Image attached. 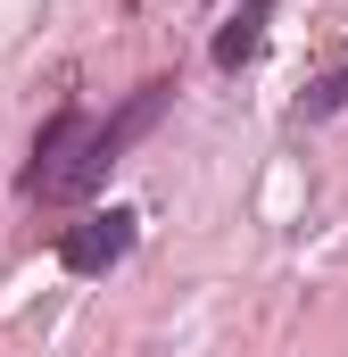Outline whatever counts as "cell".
<instances>
[{
	"instance_id": "cell-3",
	"label": "cell",
	"mask_w": 348,
	"mask_h": 357,
	"mask_svg": "<svg viewBox=\"0 0 348 357\" xmlns=\"http://www.w3.org/2000/svg\"><path fill=\"white\" fill-rule=\"evenodd\" d=\"M265 17H274V0H249V8H241V17H232L224 33H216V67H224V75L258 59V42H265Z\"/></svg>"
},
{
	"instance_id": "cell-2",
	"label": "cell",
	"mask_w": 348,
	"mask_h": 357,
	"mask_svg": "<svg viewBox=\"0 0 348 357\" xmlns=\"http://www.w3.org/2000/svg\"><path fill=\"white\" fill-rule=\"evenodd\" d=\"M125 250H133V208H100V216L58 233V266L67 274H108V266H125Z\"/></svg>"
},
{
	"instance_id": "cell-1",
	"label": "cell",
	"mask_w": 348,
	"mask_h": 357,
	"mask_svg": "<svg viewBox=\"0 0 348 357\" xmlns=\"http://www.w3.org/2000/svg\"><path fill=\"white\" fill-rule=\"evenodd\" d=\"M166 100H174V84H141L116 116H108V125H100V116H84V108H58V116L33 133V167L17 175V191H25V199H50V208H58V199L100 191V183H108V167H116V158H125V150L158 125V108H166Z\"/></svg>"
},
{
	"instance_id": "cell-4",
	"label": "cell",
	"mask_w": 348,
	"mask_h": 357,
	"mask_svg": "<svg viewBox=\"0 0 348 357\" xmlns=\"http://www.w3.org/2000/svg\"><path fill=\"white\" fill-rule=\"evenodd\" d=\"M299 108H307V116H332V108H348V59H332V67L315 75V91H307Z\"/></svg>"
}]
</instances>
